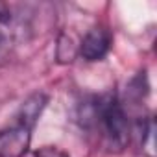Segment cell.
<instances>
[{
    "label": "cell",
    "instance_id": "5",
    "mask_svg": "<svg viewBox=\"0 0 157 157\" xmlns=\"http://www.w3.org/2000/svg\"><path fill=\"white\" fill-rule=\"evenodd\" d=\"M33 157H68V153L57 146H43L35 151Z\"/></svg>",
    "mask_w": 157,
    "mask_h": 157
},
{
    "label": "cell",
    "instance_id": "2",
    "mask_svg": "<svg viewBox=\"0 0 157 157\" xmlns=\"http://www.w3.org/2000/svg\"><path fill=\"white\" fill-rule=\"evenodd\" d=\"M33 128L15 120L13 126L0 129V157H24L32 144Z\"/></svg>",
    "mask_w": 157,
    "mask_h": 157
},
{
    "label": "cell",
    "instance_id": "6",
    "mask_svg": "<svg viewBox=\"0 0 157 157\" xmlns=\"http://www.w3.org/2000/svg\"><path fill=\"white\" fill-rule=\"evenodd\" d=\"M11 21V11L6 4L0 2V22H10Z\"/></svg>",
    "mask_w": 157,
    "mask_h": 157
},
{
    "label": "cell",
    "instance_id": "4",
    "mask_svg": "<svg viewBox=\"0 0 157 157\" xmlns=\"http://www.w3.org/2000/svg\"><path fill=\"white\" fill-rule=\"evenodd\" d=\"M46 102H48V98L43 93H35V94L28 96L21 104V109L17 113V120L22 122V124H26V126H30V128H35V124H37L39 117H41Z\"/></svg>",
    "mask_w": 157,
    "mask_h": 157
},
{
    "label": "cell",
    "instance_id": "3",
    "mask_svg": "<svg viewBox=\"0 0 157 157\" xmlns=\"http://www.w3.org/2000/svg\"><path fill=\"white\" fill-rule=\"evenodd\" d=\"M109 48L111 33L105 28H91L80 43V56L85 61H100L107 56Z\"/></svg>",
    "mask_w": 157,
    "mask_h": 157
},
{
    "label": "cell",
    "instance_id": "1",
    "mask_svg": "<svg viewBox=\"0 0 157 157\" xmlns=\"http://www.w3.org/2000/svg\"><path fill=\"white\" fill-rule=\"evenodd\" d=\"M80 120L85 131L94 135L109 151L124 150L131 139V122L115 94H104L85 102L80 109Z\"/></svg>",
    "mask_w": 157,
    "mask_h": 157
}]
</instances>
